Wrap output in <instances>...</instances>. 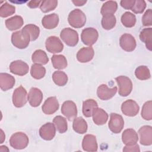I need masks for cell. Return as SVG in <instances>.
<instances>
[{"label": "cell", "instance_id": "3957f363", "mask_svg": "<svg viewBox=\"0 0 152 152\" xmlns=\"http://www.w3.org/2000/svg\"><path fill=\"white\" fill-rule=\"evenodd\" d=\"M29 140L27 135L23 132L13 134L10 138V145L14 149L21 150L25 148L28 144Z\"/></svg>", "mask_w": 152, "mask_h": 152}, {"label": "cell", "instance_id": "4dcf8cb0", "mask_svg": "<svg viewBox=\"0 0 152 152\" xmlns=\"http://www.w3.org/2000/svg\"><path fill=\"white\" fill-rule=\"evenodd\" d=\"M51 60L53 66L55 69H63L67 66V60L62 55H54L52 56Z\"/></svg>", "mask_w": 152, "mask_h": 152}, {"label": "cell", "instance_id": "681fc988", "mask_svg": "<svg viewBox=\"0 0 152 152\" xmlns=\"http://www.w3.org/2000/svg\"><path fill=\"white\" fill-rule=\"evenodd\" d=\"M0 151H8L9 150L8 149V148H7V146L1 145V146L0 147Z\"/></svg>", "mask_w": 152, "mask_h": 152}, {"label": "cell", "instance_id": "d590c367", "mask_svg": "<svg viewBox=\"0 0 152 152\" xmlns=\"http://www.w3.org/2000/svg\"><path fill=\"white\" fill-rule=\"evenodd\" d=\"M22 30L25 31L26 33H27L29 34L31 41L36 40L38 38L40 34L39 27L33 24H29L26 25L22 28Z\"/></svg>", "mask_w": 152, "mask_h": 152}, {"label": "cell", "instance_id": "5b68a950", "mask_svg": "<svg viewBox=\"0 0 152 152\" xmlns=\"http://www.w3.org/2000/svg\"><path fill=\"white\" fill-rule=\"evenodd\" d=\"M60 37L65 44L69 46H75L78 42V34L74 29L69 27L64 28L61 30Z\"/></svg>", "mask_w": 152, "mask_h": 152}, {"label": "cell", "instance_id": "ab89813d", "mask_svg": "<svg viewBox=\"0 0 152 152\" xmlns=\"http://www.w3.org/2000/svg\"><path fill=\"white\" fill-rule=\"evenodd\" d=\"M15 12V7L5 2L0 7V16L3 18L9 17L14 14Z\"/></svg>", "mask_w": 152, "mask_h": 152}, {"label": "cell", "instance_id": "484cf974", "mask_svg": "<svg viewBox=\"0 0 152 152\" xmlns=\"http://www.w3.org/2000/svg\"><path fill=\"white\" fill-rule=\"evenodd\" d=\"M98 107V104L96 100L92 99L86 100L83 103V113L85 117L89 118L93 115V111Z\"/></svg>", "mask_w": 152, "mask_h": 152}, {"label": "cell", "instance_id": "7dc6e473", "mask_svg": "<svg viewBox=\"0 0 152 152\" xmlns=\"http://www.w3.org/2000/svg\"><path fill=\"white\" fill-rule=\"evenodd\" d=\"M72 2L74 3V4L75 6H83V5H84L87 2V1H78V0H76V1H72Z\"/></svg>", "mask_w": 152, "mask_h": 152}, {"label": "cell", "instance_id": "7402d4cb", "mask_svg": "<svg viewBox=\"0 0 152 152\" xmlns=\"http://www.w3.org/2000/svg\"><path fill=\"white\" fill-rule=\"evenodd\" d=\"M138 140V134L134 129L128 128L124 131L122 134V141L124 144L125 145H131L137 143Z\"/></svg>", "mask_w": 152, "mask_h": 152}, {"label": "cell", "instance_id": "8fae6325", "mask_svg": "<svg viewBox=\"0 0 152 152\" xmlns=\"http://www.w3.org/2000/svg\"><path fill=\"white\" fill-rule=\"evenodd\" d=\"M11 73L19 76H23L28 72L29 67L27 63L21 60L12 61L9 66Z\"/></svg>", "mask_w": 152, "mask_h": 152}, {"label": "cell", "instance_id": "7a4b0ae2", "mask_svg": "<svg viewBox=\"0 0 152 152\" xmlns=\"http://www.w3.org/2000/svg\"><path fill=\"white\" fill-rule=\"evenodd\" d=\"M68 21L71 27L77 28H81L86 24V17L81 10L75 9L69 12Z\"/></svg>", "mask_w": 152, "mask_h": 152}, {"label": "cell", "instance_id": "5bb4252c", "mask_svg": "<svg viewBox=\"0 0 152 152\" xmlns=\"http://www.w3.org/2000/svg\"><path fill=\"white\" fill-rule=\"evenodd\" d=\"M140 142L141 144L148 146L152 144V127L150 125L141 126L138 130Z\"/></svg>", "mask_w": 152, "mask_h": 152}, {"label": "cell", "instance_id": "f1b7e54d", "mask_svg": "<svg viewBox=\"0 0 152 152\" xmlns=\"http://www.w3.org/2000/svg\"><path fill=\"white\" fill-rule=\"evenodd\" d=\"M118 9V4L114 1H108L104 2L101 8L100 13L104 15H113Z\"/></svg>", "mask_w": 152, "mask_h": 152}, {"label": "cell", "instance_id": "d6986e66", "mask_svg": "<svg viewBox=\"0 0 152 152\" xmlns=\"http://www.w3.org/2000/svg\"><path fill=\"white\" fill-rule=\"evenodd\" d=\"M82 148L85 151H97L98 145L96 137L91 134L86 135L83 139Z\"/></svg>", "mask_w": 152, "mask_h": 152}, {"label": "cell", "instance_id": "8992f818", "mask_svg": "<svg viewBox=\"0 0 152 152\" xmlns=\"http://www.w3.org/2000/svg\"><path fill=\"white\" fill-rule=\"evenodd\" d=\"M99 33L96 29L93 27H87L83 30L81 39L83 43L87 46H91L97 40Z\"/></svg>", "mask_w": 152, "mask_h": 152}, {"label": "cell", "instance_id": "ac0fdd59", "mask_svg": "<svg viewBox=\"0 0 152 152\" xmlns=\"http://www.w3.org/2000/svg\"><path fill=\"white\" fill-rule=\"evenodd\" d=\"M59 104L56 97H49L44 102L42 109L43 112L46 115H52L55 113Z\"/></svg>", "mask_w": 152, "mask_h": 152}, {"label": "cell", "instance_id": "52a82bcc", "mask_svg": "<svg viewBox=\"0 0 152 152\" xmlns=\"http://www.w3.org/2000/svg\"><path fill=\"white\" fill-rule=\"evenodd\" d=\"M124 126V121L122 116L116 113H111L108 124L109 129L115 134L121 132Z\"/></svg>", "mask_w": 152, "mask_h": 152}, {"label": "cell", "instance_id": "2e32d148", "mask_svg": "<svg viewBox=\"0 0 152 152\" xmlns=\"http://www.w3.org/2000/svg\"><path fill=\"white\" fill-rule=\"evenodd\" d=\"M56 134V128L53 123L48 122L43 125L39 129L40 137L47 141L52 140Z\"/></svg>", "mask_w": 152, "mask_h": 152}, {"label": "cell", "instance_id": "836d02e7", "mask_svg": "<svg viewBox=\"0 0 152 152\" xmlns=\"http://www.w3.org/2000/svg\"><path fill=\"white\" fill-rule=\"evenodd\" d=\"M121 21L125 27L131 28L134 27L136 23V17L129 11L125 12L122 15Z\"/></svg>", "mask_w": 152, "mask_h": 152}, {"label": "cell", "instance_id": "c3c4849f", "mask_svg": "<svg viewBox=\"0 0 152 152\" xmlns=\"http://www.w3.org/2000/svg\"><path fill=\"white\" fill-rule=\"evenodd\" d=\"M1 142L0 143H2L4 141V140L5 139V135L4 134V132L2 129H1Z\"/></svg>", "mask_w": 152, "mask_h": 152}, {"label": "cell", "instance_id": "d4e9b609", "mask_svg": "<svg viewBox=\"0 0 152 152\" xmlns=\"http://www.w3.org/2000/svg\"><path fill=\"white\" fill-rule=\"evenodd\" d=\"M7 28L10 31H14L20 28L23 24L24 21L23 18L20 15H14L10 18H8L5 21Z\"/></svg>", "mask_w": 152, "mask_h": 152}, {"label": "cell", "instance_id": "9a60e30c", "mask_svg": "<svg viewBox=\"0 0 152 152\" xmlns=\"http://www.w3.org/2000/svg\"><path fill=\"white\" fill-rule=\"evenodd\" d=\"M118 90L117 87L109 88L106 84L100 85L97 89V97L102 100H107L113 97Z\"/></svg>", "mask_w": 152, "mask_h": 152}, {"label": "cell", "instance_id": "e0dca14e", "mask_svg": "<svg viewBox=\"0 0 152 152\" xmlns=\"http://www.w3.org/2000/svg\"><path fill=\"white\" fill-rule=\"evenodd\" d=\"M27 100L32 107L39 106L43 100L42 91L36 87L31 88L27 95Z\"/></svg>", "mask_w": 152, "mask_h": 152}, {"label": "cell", "instance_id": "277c9868", "mask_svg": "<svg viewBox=\"0 0 152 152\" xmlns=\"http://www.w3.org/2000/svg\"><path fill=\"white\" fill-rule=\"evenodd\" d=\"M115 80L119 86L118 93L121 96H128L132 90V83L129 78L126 76L121 75L115 78Z\"/></svg>", "mask_w": 152, "mask_h": 152}, {"label": "cell", "instance_id": "9c48e42d", "mask_svg": "<svg viewBox=\"0 0 152 152\" xmlns=\"http://www.w3.org/2000/svg\"><path fill=\"white\" fill-rule=\"evenodd\" d=\"M45 46L46 50L52 53L61 52L64 49V45L61 40L56 36H50L46 40Z\"/></svg>", "mask_w": 152, "mask_h": 152}, {"label": "cell", "instance_id": "4316f807", "mask_svg": "<svg viewBox=\"0 0 152 152\" xmlns=\"http://www.w3.org/2000/svg\"><path fill=\"white\" fill-rule=\"evenodd\" d=\"M140 40L145 43L147 49L149 50H152V28H145L140 33Z\"/></svg>", "mask_w": 152, "mask_h": 152}, {"label": "cell", "instance_id": "cb8c5ba5", "mask_svg": "<svg viewBox=\"0 0 152 152\" xmlns=\"http://www.w3.org/2000/svg\"><path fill=\"white\" fill-rule=\"evenodd\" d=\"M93 121L97 125H102L106 123L108 119V114L102 108L97 107L93 111Z\"/></svg>", "mask_w": 152, "mask_h": 152}, {"label": "cell", "instance_id": "7bdbcfd3", "mask_svg": "<svg viewBox=\"0 0 152 152\" xmlns=\"http://www.w3.org/2000/svg\"><path fill=\"white\" fill-rule=\"evenodd\" d=\"M142 24L144 26H151L152 25V10L148 9L142 17Z\"/></svg>", "mask_w": 152, "mask_h": 152}, {"label": "cell", "instance_id": "f35d334b", "mask_svg": "<svg viewBox=\"0 0 152 152\" xmlns=\"http://www.w3.org/2000/svg\"><path fill=\"white\" fill-rule=\"evenodd\" d=\"M141 117L147 121H150L152 119V102L151 100L145 102L143 104L141 112Z\"/></svg>", "mask_w": 152, "mask_h": 152}, {"label": "cell", "instance_id": "30bf717a", "mask_svg": "<svg viewBox=\"0 0 152 152\" xmlns=\"http://www.w3.org/2000/svg\"><path fill=\"white\" fill-rule=\"evenodd\" d=\"M140 110V106L137 103L132 100L128 99L124 102L121 105V111L124 115L127 116H136Z\"/></svg>", "mask_w": 152, "mask_h": 152}, {"label": "cell", "instance_id": "6da1fadb", "mask_svg": "<svg viewBox=\"0 0 152 152\" xmlns=\"http://www.w3.org/2000/svg\"><path fill=\"white\" fill-rule=\"evenodd\" d=\"M30 41L29 34L23 30L15 31L11 35V43L18 49L26 48L28 46Z\"/></svg>", "mask_w": 152, "mask_h": 152}, {"label": "cell", "instance_id": "1f68e13d", "mask_svg": "<svg viewBox=\"0 0 152 152\" xmlns=\"http://www.w3.org/2000/svg\"><path fill=\"white\" fill-rule=\"evenodd\" d=\"M46 74V69L40 64H34L31 66L30 74L31 77L36 80H40L43 78Z\"/></svg>", "mask_w": 152, "mask_h": 152}, {"label": "cell", "instance_id": "ee69618b", "mask_svg": "<svg viewBox=\"0 0 152 152\" xmlns=\"http://www.w3.org/2000/svg\"><path fill=\"white\" fill-rule=\"evenodd\" d=\"M135 3V0H122L120 4L122 8L125 10H131Z\"/></svg>", "mask_w": 152, "mask_h": 152}, {"label": "cell", "instance_id": "f6af8a7d", "mask_svg": "<svg viewBox=\"0 0 152 152\" xmlns=\"http://www.w3.org/2000/svg\"><path fill=\"white\" fill-rule=\"evenodd\" d=\"M123 151L139 152L140 151V149L139 145L137 143H135L131 145H126V146H125L123 148Z\"/></svg>", "mask_w": 152, "mask_h": 152}, {"label": "cell", "instance_id": "bcb514c9", "mask_svg": "<svg viewBox=\"0 0 152 152\" xmlns=\"http://www.w3.org/2000/svg\"><path fill=\"white\" fill-rule=\"evenodd\" d=\"M41 2V1H30L28 2L27 6L30 8H36L40 5Z\"/></svg>", "mask_w": 152, "mask_h": 152}, {"label": "cell", "instance_id": "44dd1931", "mask_svg": "<svg viewBox=\"0 0 152 152\" xmlns=\"http://www.w3.org/2000/svg\"><path fill=\"white\" fill-rule=\"evenodd\" d=\"M15 83V78L11 75L4 72L0 74V87L2 91H7L12 88Z\"/></svg>", "mask_w": 152, "mask_h": 152}, {"label": "cell", "instance_id": "60d3db41", "mask_svg": "<svg viewBox=\"0 0 152 152\" xmlns=\"http://www.w3.org/2000/svg\"><path fill=\"white\" fill-rule=\"evenodd\" d=\"M57 5L58 1L56 0L43 1L40 5V9L43 12L46 13L54 10Z\"/></svg>", "mask_w": 152, "mask_h": 152}, {"label": "cell", "instance_id": "603a6c76", "mask_svg": "<svg viewBox=\"0 0 152 152\" xmlns=\"http://www.w3.org/2000/svg\"><path fill=\"white\" fill-rule=\"evenodd\" d=\"M59 23V17L55 13L45 15L42 20V26L46 29H53L57 27Z\"/></svg>", "mask_w": 152, "mask_h": 152}, {"label": "cell", "instance_id": "74e56055", "mask_svg": "<svg viewBox=\"0 0 152 152\" xmlns=\"http://www.w3.org/2000/svg\"><path fill=\"white\" fill-rule=\"evenodd\" d=\"M135 75L140 80H147L151 77L150 69L145 65L138 66L135 71Z\"/></svg>", "mask_w": 152, "mask_h": 152}, {"label": "cell", "instance_id": "7c38bea8", "mask_svg": "<svg viewBox=\"0 0 152 152\" xmlns=\"http://www.w3.org/2000/svg\"><path fill=\"white\" fill-rule=\"evenodd\" d=\"M119 45L121 48L126 52H132L135 50L137 43L133 36L128 33H124L119 39Z\"/></svg>", "mask_w": 152, "mask_h": 152}, {"label": "cell", "instance_id": "f546056e", "mask_svg": "<svg viewBox=\"0 0 152 152\" xmlns=\"http://www.w3.org/2000/svg\"><path fill=\"white\" fill-rule=\"evenodd\" d=\"M32 61L37 64L45 65L49 62V58L46 52L41 49L35 50L31 56Z\"/></svg>", "mask_w": 152, "mask_h": 152}, {"label": "cell", "instance_id": "ffe728a7", "mask_svg": "<svg viewBox=\"0 0 152 152\" xmlns=\"http://www.w3.org/2000/svg\"><path fill=\"white\" fill-rule=\"evenodd\" d=\"M94 51L91 46L84 47L80 49L77 53V60L81 63L90 62L94 57Z\"/></svg>", "mask_w": 152, "mask_h": 152}, {"label": "cell", "instance_id": "d6a6232c", "mask_svg": "<svg viewBox=\"0 0 152 152\" xmlns=\"http://www.w3.org/2000/svg\"><path fill=\"white\" fill-rule=\"evenodd\" d=\"M56 129L61 134L65 132L68 129V124L66 119L60 115L55 116L53 119Z\"/></svg>", "mask_w": 152, "mask_h": 152}, {"label": "cell", "instance_id": "b9f144b4", "mask_svg": "<svg viewBox=\"0 0 152 152\" xmlns=\"http://www.w3.org/2000/svg\"><path fill=\"white\" fill-rule=\"evenodd\" d=\"M146 8V2L144 0L135 1L134 5L131 10L135 14H141Z\"/></svg>", "mask_w": 152, "mask_h": 152}, {"label": "cell", "instance_id": "83f0119b", "mask_svg": "<svg viewBox=\"0 0 152 152\" xmlns=\"http://www.w3.org/2000/svg\"><path fill=\"white\" fill-rule=\"evenodd\" d=\"M72 128L77 133L83 134L87 132L88 126L86 121L82 117H76L74 119Z\"/></svg>", "mask_w": 152, "mask_h": 152}, {"label": "cell", "instance_id": "ba28073f", "mask_svg": "<svg viewBox=\"0 0 152 152\" xmlns=\"http://www.w3.org/2000/svg\"><path fill=\"white\" fill-rule=\"evenodd\" d=\"M12 103L16 107H21L27 103V91L20 86L16 88L12 94Z\"/></svg>", "mask_w": 152, "mask_h": 152}, {"label": "cell", "instance_id": "e575fe53", "mask_svg": "<svg viewBox=\"0 0 152 152\" xmlns=\"http://www.w3.org/2000/svg\"><path fill=\"white\" fill-rule=\"evenodd\" d=\"M52 80L58 86H64L68 82V76L63 71H56L52 74Z\"/></svg>", "mask_w": 152, "mask_h": 152}, {"label": "cell", "instance_id": "8d00e7d4", "mask_svg": "<svg viewBox=\"0 0 152 152\" xmlns=\"http://www.w3.org/2000/svg\"><path fill=\"white\" fill-rule=\"evenodd\" d=\"M116 19L114 15H107L103 16L101 24L104 30H109L112 29L116 25Z\"/></svg>", "mask_w": 152, "mask_h": 152}, {"label": "cell", "instance_id": "4fadbf2b", "mask_svg": "<svg viewBox=\"0 0 152 152\" xmlns=\"http://www.w3.org/2000/svg\"><path fill=\"white\" fill-rule=\"evenodd\" d=\"M61 113L69 121L74 119L77 115L75 103L71 100L65 101L61 106Z\"/></svg>", "mask_w": 152, "mask_h": 152}]
</instances>
